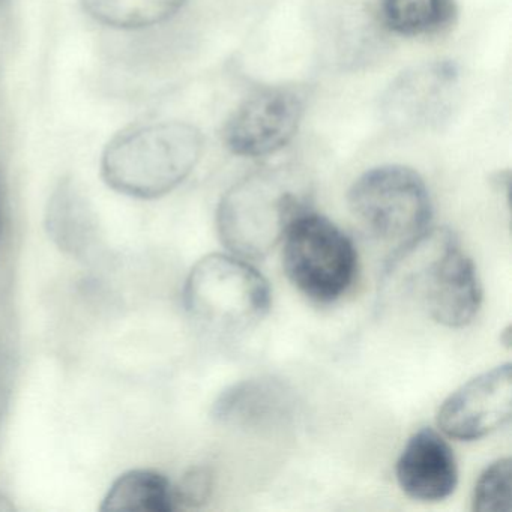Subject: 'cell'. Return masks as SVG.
Listing matches in <instances>:
<instances>
[{"instance_id": "cell-1", "label": "cell", "mask_w": 512, "mask_h": 512, "mask_svg": "<svg viewBox=\"0 0 512 512\" xmlns=\"http://www.w3.org/2000/svg\"><path fill=\"white\" fill-rule=\"evenodd\" d=\"M385 286L418 298L431 319L448 328L469 325L481 308L475 263L446 229H427L404 242L386 271Z\"/></svg>"}, {"instance_id": "cell-2", "label": "cell", "mask_w": 512, "mask_h": 512, "mask_svg": "<svg viewBox=\"0 0 512 512\" xmlns=\"http://www.w3.org/2000/svg\"><path fill=\"white\" fill-rule=\"evenodd\" d=\"M202 133L185 122L131 128L107 145L101 173L109 187L137 199L166 196L193 172L202 155Z\"/></svg>"}, {"instance_id": "cell-3", "label": "cell", "mask_w": 512, "mask_h": 512, "mask_svg": "<svg viewBox=\"0 0 512 512\" xmlns=\"http://www.w3.org/2000/svg\"><path fill=\"white\" fill-rule=\"evenodd\" d=\"M305 209L302 188L289 170H259L224 194L217 212L218 235L235 256L262 259Z\"/></svg>"}, {"instance_id": "cell-4", "label": "cell", "mask_w": 512, "mask_h": 512, "mask_svg": "<svg viewBox=\"0 0 512 512\" xmlns=\"http://www.w3.org/2000/svg\"><path fill=\"white\" fill-rule=\"evenodd\" d=\"M185 305L205 328L241 334L259 325L271 308L268 280L242 257L211 254L196 263L185 284Z\"/></svg>"}, {"instance_id": "cell-5", "label": "cell", "mask_w": 512, "mask_h": 512, "mask_svg": "<svg viewBox=\"0 0 512 512\" xmlns=\"http://www.w3.org/2000/svg\"><path fill=\"white\" fill-rule=\"evenodd\" d=\"M283 241L284 272L307 298L329 304L352 286L358 254L328 218L305 209L287 227Z\"/></svg>"}, {"instance_id": "cell-6", "label": "cell", "mask_w": 512, "mask_h": 512, "mask_svg": "<svg viewBox=\"0 0 512 512\" xmlns=\"http://www.w3.org/2000/svg\"><path fill=\"white\" fill-rule=\"evenodd\" d=\"M347 200L371 235L401 244L425 232L433 212L424 179L406 166L368 170L353 182Z\"/></svg>"}, {"instance_id": "cell-7", "label": "cell", "mask_w": 512, "mask_h": 512, "mask_svg": "<svg viewBox=\"0 0 512 512\" xmlns=\"http://www.w3.org/2000/svg\"><path fill=\"white\" fill-rule=\"evenodd\" d=\"M307 94L296 86H271L251 95L230 116L223 142L239 157L275 154L292 142L305 115Z\"/></svg>"}, {"instance_id": "cell-8", "label": "cell", "mask_w": 512, "mask_h": 512, "mask_svg": "<svg viewBox=\"0 0 512 512\" xmlns=\"http://www.w3.org/2000/svg\"><path fill=\"white\" fill-rule=\"evenodd\" d=\"M458 77L457 65L449 61L410 68L394 80L383 97L386 122L400 130L442 124L454 109Z\"/></svg>"}, {"instance_id": "cell-9", "label": "cell", "mask_w": 512, "mask_h": 512, "mask_svg": "<svg viewBox=\"0 0 512 512\" xmlns=\"http://www.w3.org/2000/svg\"><path fill=\"white\" fill-rule=\"evenodd\" d=\"M512 368L500 365L452 392L437 412V424L452 439L473 442L511 421Z\"/></svg>"}, {"instance_id": "cell-10", "label": "cell", "mask_w": 512, "mask_h": 512, "mask_svg": "<svg viewBox=\"0 0 512 512\" xmlns=\"http://www.w3.org/2000/svg\"><path fill=\"white\" fill-rule=\"evenodd\" d=\"M395 476L401 490L412 499L439 502L457 487L454 451L433 428H422L407 440L398 457Z\"/></svg>"}, {"instance_id": "cell-11", "label": "cell", "mask_w": 512, "mask_h": 512, "mask_svg": "<svg viewBox=\"0 0 512 512\" xmlns=\"http://www.w3.org/2000/svg\"><path fill=\"white\" fill-rule=\"evenodd\" d=\"M46 226L55 244L76 259L89 262L100 253V223L88 197L73 179H64L53 191Z\"/></svg>"}, {"instance_id": "cell-12", "label": "cell", "mask_w": 512, "mask_h": 512, "mask_svg": "<svg viewBox=\"0 0 512 512\" xmlns=\"http://www.w3.org/2000/svg\"><path fill=\"white\" fill-rule=\"evenodd\" d=\"M290 410V395L274 379L242 380L221 392L212 418L230 427L259 428L277 424Z\"/></svg>"}, {"instance_id": "cell-13", "label": "cell", "mask_w": 512, "mask_h": 512, "mask_svg": "<svg viewBox=\"0 0 512 512\" xmlns=\"http://www.w3.org/2000/svg\"><path fill=\"white\" fill-rule=\"evenodd\" d=\"M173 487L155 470H131L116 479L104 497L101 511H175Z\"/></svg>"}, {"instance_id": "cell-14", "label": "cell", "mask_w": 512, "mask_h": 512, "mask_svg": "<svg viewBox=\"0 0 512 512\" xmlns=\"http://www.w3.org/2000/svg\"><path fill=\"white\" fill-rule=\"evenodd\" d=\"M187 0H82L86 13L109 28H151L175 16Z\"/></svg>"}, {"instance_id": "cell-15", "label": "cell", "mask_w": 512, "mask_h": 512, "mask_svg": "<svg viewBox=\"0 0 512 512\" xmlns=\"http://www.w3.org/2000/svg\"><path fill=\"white\" fill-rule=\"evenodd\" d=\"M386 26L404 37L439 34L455 17L454 0H382Z\"/></svg>"}, {"instance_id": "cell-16", "label": "cell", "mask_w": 512, "mask_h": 512, "mask_svg": "<svg viewBox=\"0 0 512 512\" xmlns=\"http://www.w3.org/2000/svg\"><path fill=\"white\" fill-rule=\"evenodd\" d=\"M512 469L509 458H500L485 467L473 490V511H511Z\"/></svg>"}, {"instance_id": "cell-17", "label": "cell", "mask_w": 512, "mask_h": 512, "mask_svg": "<svg viewBox=\"0 0 512 512\" xmlns=\"http://www.w3.org/2000/svg\"><path fill=\"white\" fill-rule=\"evenodd\" d=\"M214 490V475L205 466L191 467L176 487L173 499L176 508H200L209 502Z\"/></svg>"}, {"instance_id": "cell-18", "label": "cell", "mask_w": 512, "mask_h": 512, "mask_svg": "<svg viewBox=\"0 0 512 512\" xmlns=\"http://www.w3.org/2000/svg\"><path fill=\"white\" fill-rule=\"evenodd\" d=\"M0 194H2V190H0Z\"/></svg>"}]
</instances>
